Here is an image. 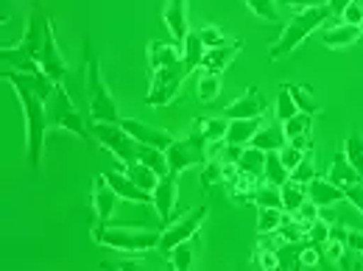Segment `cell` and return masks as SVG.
Here are the masks:
<instances>
[{
    "label": "cell",
    "instance_id": "obj_1",
    "mask_svg": "<svg viewBox=\"0 0 363 271\" xmlns=\"http://www.w3.org/2000/svg\"><path fill=\"white\" fill-rule=\"evenodd\" d=\"M3 79L14 87V95L23 104L26 112V145H28V165L37 171L43 165V148L48 135V101L37 92V73H20V70H6Z\"/></svg>",
    "mask_w": 363,
    "mask_h": 271
},
{
    "label": "cell",
    "instance_id": "obj_2",
    "mask_svg": "<svg viewBox=\"0 0 363 271\" xmlns=\"http://www.w3.org/2000/svg\"><path fill=\"white\" fill-rule=\"evenodd\" d=\"M48 11L43 3L34 6V14L28 20V31L23 37V43L9 45L0 50V62L6 70H20V73H40V53H43V43H45V28H48Z\"/></svg>",
    "mask_w": 363,
    "mask_h": 271
},
{
    "label": "cell",
    "instance_id": "obj_3",
    "mask_svg": "<svg viewBox=\"0 0 363 271\" xmlns=\"http://www.w3.org/2000/svg\"><path fill=\"white\" fill-rule=\"evenodd\" d=\"M330 17H333V11H330V6H327V3L313 6V9H305V11H296V17L282 28L279 40L272 45L269 56H272L274 62H277V59H285L288 53H294L296 48L302 45V43H305L316 28H321Z\"/></svg>",
    "mask_w": 363,
    "mask_h": 271
},
{
    "label": "cell",
    "instance_id": "obj_4",
    "mask_svg": "<svg viewBox=\"0 0 363 271\" xmlns=\"http://www.w3.org/2000/svg\"><path fill=\"white\" fill-rule=\"evenodd\" d=\"M84 87H87V101H90V118H92V121H104V123H121V109H118V101L112 98V92L106 90V84H104V79H101L98 59H92V53H87Z\"/></svg>",
    "mask_w": 363,
    "mask_h": 271
},
{
    "label": "cell",
    "instance_id": "obj_5",
    "mask_svg": "<svg viewBox=\"0 0 363 271\" xmlns=\"http://www.w3.org/2000/svg\"><path fill=\"white\" fill-rule=\"evenodd\" d=\"M160 235L157 229H129V226H95L92 238L101 246L118 249V252H148L154 246H160Z\"/></svg>",
    "mask_w": 363,
    "mask_h": 271
},
{
    "label": "cell",
    "instance_id": "obj_6",
    "mask_svg": "<svg viewBox=\"0 0 363 271\" xmlns=\"http://www.w3.org/2000/svg\"><path fill=\"white\" fill-rule=\"evenodd\" d=\"M190 73H193V67L184 59L148 73L151 84H148V92H145V104L148 106H168L171 101H177V95L182 92V84H184V79Z\"/></svg>",
    "mask_w": 363,
    "mask_h": 271
},
{
    "label": "cell",
    "instance_id": "obj_7",
    "mask_svg": "<svg viewBox=\"0 0 363 271\" xmlns=\"http://www.w3.org/2000/svg\"><path fill=\"white\" fill-rule=\"evenodd\" d=\"M207 145H210V143H207L204 132L199 129V123H193L190 135L184 137V140H174L171 148L165 151V157H168V171L179 177L182 171H187V168H193V165H199V168L207 165V160H210Z\"/></svg>",
    "mask_w": 363,
    "mask_h": 271
},
{
    "label": "cell",
    "instance_id": "obj_8",
    "mask_svg": "<svg viewBox=\"0 0 363 271\" xmlns=\"http://www.w3.org/2000/svg\"><path fill=\"white\" fill-rule=\"evenodd\" d=\"M92 135L95 140L115 157L121 160V165H132L137 162V154H140V143L129 135L121 123H104V121H92Z\"/></svg>",
    "mask_w": 363,
    "mask_h": 271
},
{
    "label": "cell",
    "instance_id": "obj_9",
    "mask_svg": "<svg viewBox=\"0 0 363 271\" xmlns=\"http://www.w3.org/2000/svg\"><path fill=\"white\" fill-rule=\"evenodd\" d=\"M48 129H50V132H53V129H67V132H73V135L82 137V140H90L87 126H84V121H82L76 104L70 101L65 84H56L53 98L48 101Z\"/></svg>",
    "mask_w": 363,
    "mask_h": 271
},
{
    "label": "cell",
    "instance_id": "obj_10",
    "mask_svg": "<svg viewBox=\"0 0 363 271\" xmlns=\"http://www.w3.org/2000/svg\"><path fill=\"white\" fill-rule=\"evenodd\" d=\"M204 219H207V207L199 204V207L190 210L187 216H182V219H177V221L165 224V232L160 235V246H157V249H162V252L168 255L174 246H179V243H184V240L196 238L199 229H201V224H204Z\"/></svg>",
    "mask_w": 363,
    "mask_h": 271
},
{
    "label": "cell",
    "instance_id": "obj_11",
    "mask_svg": "<svg viewBox=\"0 0 363 271\" xmlns=\"http://www.w3.org/2000/svg\"><path fill=\"white\" fill-rule=\"evenodd\" d=\"M121 196L115 193V187L106 182V177H95L92 182V204H95V216H98V226H106L112 224L118 207H121Z\"/></svg>",
    "mask_w": 363,
    "mask_h": 271
},
{
    "label": "cell",
    "instance_id": "obj_12",
    "mask_svg": "<svg viewBox=\"0 0 363 271\" xmlns=\"http://www.w3.org/2000/svg\"><path fill=\"white\" fill-rule=\"evenodd\" d=\"M40 65H43V73L50 76L56 84H62L67 79V62L62 56V50L56 45V31H53V20H48L45 28V43H43V53H40Z\"/></svg>",
    "mask_w": 363,
    "mask_h": 271
},
{
    "label": "cell",
    "instance_id": "obj_13",
    "mask_svg": "<svg viewBox=\"0 0 363 271\" xmlns=\"http://www.w3.org/2000/svg\"><path fill=\"white\" fill-rule=\"evenodd\" d=\"M177 179H179L177 174H165V177H160V184L154 187V210L162 224H171L174 213H177V196H179Z\"/></svg>",
    "mask_w": 363,
    "mask_h": 271
},
{
    "label": "cell",
    "instance_id": "obj_14",
    "mask_svg": "<svg viewBox=\"0 0 363 271\" xmlns=\"http://www.w3.org/2000/svg\"><path fill=\"white\" fill-rule=\"evenodd\" d=\"M266 106H269V101H266L263 92L257 90V87H246L243 95L238 101H232L227 109H224V115H227L229 121H238V118H263Z\"/></svg>",
    "mask_w": 363,
    "mask_h": 271
},
{
    "label": "cell",
    "instance_id": "obj_15",
    "mask_svg": "<svg viewBox=\"0 0 363 271\" xmlns=\"http://www.w3.org/2000/svg\"><path fill=\"white\" fill-rule=\"evenodd\" d=\"M104 177H106V182L115 187V193H118L123 201L137 204V207H143V204H154V193L143 190L126 171H109V174H104Z\"/></svg>",
    "mask_w": 363,
    "mask_h": 271
},
{
    "label": "cell",
    "instance_id": "obj_16",
    "mask_svg": "<svg viewBox=\"0 0 363 271\" xmlns=\"http://www.w3.org/2000/svg\"><path fill=\"white\" fill-rule=\"evenodd\" d=\"M121 126L135 137L137 143H143V145H154V148L168 151V148H171V143H174V135H171L168 129H157V126L140 123V121H132V118H121Z\"/></svg>",
    "mask_w": 363,
    "mask_h": 271
},
{
    "label": "cell",
    "instance_id": "obj_17",
    "mask_svg": "<svg viewBox=\"0 0 363 271\" xmlns=\"http://www.w3.org/2000/svg\"><path fill=\"white\" fill-rule=\"evenodd\" d=\"M243 50V40H229L227 45L218 48H207L204 50V59H201V70L204 73H224L229 65L238 59V53Z\"/></svg>",
    "mask_w": 363,
    "mask_h": 271
},
{
    "label": "cell",
    "instance_id": "obj_18",
    "mask_svg": "<svg viewBox=\"0 0 363 271\" xmlns=\"http://www.w3.org/2000/svg\"><path fill=\"white\" fill-rule=\"evenodd\" d=\"M162 20H165V26H168L174 43L182 45L184 37L190 34V26H187V0H165Z\"/></svg>",
    "mask_w": 363,
    "mask_h": 271
},
{
    "label": "cell",
    "instance_id": "obj_19",
    "mask_svg": "<svg viewBox=\"0 0 363 271\" xmlns=\"http://www.w3.org/2000/svg\"><path fill=\"white\" fill-rule=\"evenodd\" d=\"M308 199L316 201L318 207H333V204H338V201H347L344 187L333 184L327 177H313V179L308 182Z\"/></svg>",
    "mask_w": 363,
    "mask_h": 271
},
{
    "label": "cell",
    "instance_id": "obj_20",
    "mask_svg": "<svg viewBox=\"0 0 363 271\" xmlns=\"http://www.w3.org/2000/svg\"><path fill=\"white\" fill-rule=\"evenodd\" d=\"M327 179L333 182V184H338V187H350V184L361 182L363 174L350 162V157H347L344 151H335V154H333V162H330V168H327Z\"/></svg>",
    "mask_w": 363,
    "mask_h": 271
},
{
    "label": "cell",
    "instance_id": "obj_21",
    "mask_svg": "<svg viewBox=\"0 0 363 271\" xmlns=\"http://www.w3.org/2000/svg\"><path fill=\"white\" fill-rule=\"evenodd\" d=\"M361 37V28L358 26H352V23H338V26H327L324 31H321V43L327 48H347L352 45L355 40Z\"/></svg>",
    "mask_w": 363,
    "mask_h": 271
},
{
    "label": "cell",
    "instance_id": "obj_22",
    "mask_svg": "<svg viewBox=\"0 0 363 271\" xmlns=\"http://www.w3.org/2000/svg\"><path fill=\"white\" fill-rule=\"evenodd\" d=\"M182 59V50L177 43H148V73L174 65Z\"/></svg>",
    "mask_w": 363,
    "mask_h": 271
},
{
    "label": "cell",
    "instance_id": "obj_23",
    "mask_svg": "<svg viewBox=\"0 0 363 271\" xmlns=\"http://www.w3.org/2000/svg\"><path fill=\"white\" fill-rule=\"evenodd\" d=\"M263 126V118H238L229 121L227 140L224 143H235V145H249L252 137L257 135V129Z\"/></svg>",
    "mask_w": 363,
    "mask_h": 271
},
{
    "label": "cell",
    "instance_id": "obj_24",
    "mask_svg": "<svg viewBox=\"0 0 363 271\" xmlns=\"http://www.w3.org/2000/svg\"><path fill=\"white\" fill-rule=\"evenodd\" d=\"M257 184H260V177H252V174H243V171H238V177H235L232 182H227L229 196H232L235 201H240V204L255 201V190H257Z\"/></svg>",
    "mask_w": 363,
    "mask_h": 271
},
{
    "label": "cell",
    "instance_id": "obj_25",
    "mask_svg": "<svg viewBox=\"0 0 363 271\" xmlns=\"http://www.w3.org/2000/svg\"><path fill=\"white\" fill-rule=\"evenodd\" d=\"M238 171L263 179V171H266V151H260V148H255V145H243V151H240V157H238Z\"/></svg>",
    "mask_w": 363,
    "mask_h": 271
},
{
    "label": "cell",
    "instance_id": "obj_26",
    "mask_svg": "<svg viewBox=\"0 0 363 271\" xmlns=\"http://www.w3.org/2000/svg\"><path fill=\"white\" fill-rule=\"evenodd\" d=\"M285 143H288V137L282 132V126H279V129H277V126H260L249 145H255V148H260V151H279Z\"/></svg>",
    "mask_w": 363,
    "mask_h": 271
},
{
    "label": "cell",
    "instance_id": "obj_27",
    "mask_svg": "<svg viewBox=\"0 0 363 271\" xmlns=\"http://www.w3.org/2000/svg\"><path fill=\"white\" fill-rule=\"evenodd\" d=\"M279 193H282V210L285 213H296L302 207V201L308 199V184L288 179L285 184H279Z\"/></svg>",
    "mask_w": 363,
    "mask_h": 271
},
{
    "label": "cell",
    "instance_id": "obj_28",
    "mask_svg": "<svg viewBox=\"0 0 363 271\" xmlns=\"http://www.w3.org/2000/svg\"><path fill=\"white\" fill-rule=\"evenodd\" d=\"M137 160H140L143 165H148L157 177L171 174V171H168V157H165L162 148H154V145H143V143H140V154H137Z\"/></svg>",
    "mask_w": 363,
    "mask_h": 271
},
{
    "label": "cell",
    "instance_id": "obj_29",
    "mask_svg": "<svg viewBox=\"0 0 363 271\" xmlns=\"http://www.w3.org/2000/svg\"><path fill=\"white\" fill-rule=\"evenodd\" d=\"M311 126H313V115L296 112L294 118H288L282 123V132H285L288 140H311Z\"/></svg>",
    "mask_w": 363,
    "mask_h": 271
},
{
    "label": "cell",
    "instance_id": "obj_30",
    "mask_svg": "<svg viewBox=\"0 0 363 271\" xmlns=\"http://www.w3.org/2000/svg\"><path fill=\"white\" fill-rule=\"evenodd\" d=\"M204 50L207 45L201 43V37H199V31H190L187 37H184V43H182V59L196 70V67H201V59H204Z\"/></svg>",
    "mask_w": 363,
    "mask_h": 271
},
{
    "label": "cell",
    "instance_id": "obj_31",
    "mask_svg": "<svg viewBox=\"0 0 363 271\" xmlns=\"http://www.w3.org/2000/svg\"><path fill=\"white\" fill-rule=\"evenodd\" d=\"M221 92V76L218 73H199V82H196V95L201 104H213Z\"/></svg>",
    "mask_w": 363,
    "mask_h": 271
},
{
    "label": "cell",
    "instance_id": "obj_32",
    "mask_svg": "<svg viewBox=\"0 0 363 271\" xmlns=\"http://www.w3.org/2000/svg\"><path fill=\"white\" fill-rule=\"evenodd\" d=\"M263 179L274 182V184H285L291 179V171L285 168L279 151H266V171H263Z\"/></svg>",
    "mask_w": 363,
    "mask_h": 271
},
{
    "label": "cell",
    "instance_id": "obj_33",
    "mask_svg": "<svg viewBox=\"0 0 363 271\" xmlns=\"http://www.w3.org/2000/svg\"><path fill=\"white\" fill-rule=\"evenodd\" d=\"M199 123V129L204 132L207 137V143L213 145V143H221V140H227V129H229V118H199L196 121Z\"/></svg>",
    "mask_w": 363,
    "mask_h": 271
},
{
    "label": "cell",
    "instance_id": "obj_34",
    "mask_svg": "<svg viewBox=\"0 0 363 271\" xmlns=\"http://www.w3.org/2000/svg\"><path fill=\"white\" fill-rule=\"evenodd\" d=\"M123 171H126V174H129V177H132L140 187H143V190H148V193H154V187L160 184V177H157V174H154L148 165H143L140 160H137V162H132V165H126Z\"/></svg>",
    "mask_w": 363,
    "mask_h": 271
},
{
    "label": "cell",
    "instance_id": "obj_35",
    "mask_svg": "<svg viewBox=\"0 0 363 271\" xmlns=\"http://www.w3.org/2000/svg\"><path fill=\"white\" fill-rule=\"evenodd\" d=\"M255 204H257V207H279V210H282L279 184H274V182H260L257 190H255Z\"/></svg>",
    "mask_w": 363,
    "mask_h": 271
},
{
    "label": "cell",
    "instance_id": "obj_36",
    "mask_svg": "<svg viewBox=\"0 0 363 271\" xmlns=\"http://www.w3.org/2000/svg\"><path fill=\"white\" fill-rule=\"evenodd\" d=\"M216 182H227V162L224 160H207V165H201V190L213 187Z\"/></svg>",
    "mask_w": 363,
    "mask_h": 271
},
{
    "label": "cell",
    "instance_id": "obj_37",
    "mask_svg": "<svg viewBox=\"0 0 363 271\" xmlns=\"http://www.w3.org/2000/svg\"><path fill=\"white\" fill-rule=\"evenodd\" d=\"M288 90H291V95H294V101H296L299 112L316 115V112H318V101L313 98L311 87H305V84H288Z\"/></svg>",
    "mask_w": 363,
    "mask_h": 271
},
{
    "label": "cell",
    "instance_id": "obj_38",
    "mask_svg": "<svg viewBox=\"0 0 363 271\" xmlns=\"http://www.w3.org/2000/svg\"><path fill=\"white\" fill-rule=\"evenodd\" d=\"M296 112H299V106H296L294 95L288 90V84H279V95H277V118H279V123H285V121L294 118Z\"/></svg>",
    "mask_w": 363,
    "mask_h": 271
},
{
    "label": "cell",
    "instance_id": "obj_39",
    "mask_svg": "<svg viewBox=\"0 0 363 271\" xmlns=\"http://www.w3.org/2000/svg\"><path fill=\"white\" fill-rule=\"evenodd\" d=\"M193 240L196 238H190V240H184L179 246H174L168 255H171V269H190L193 266Z\"/></svg>",
    "mask_w": 363,
    "mask_h": 271
},
{
    "label": "cell",
    "instance_id": "obj_40",
    "mask_svg": "<svg viewBox=\"0 0 363 271\" xmlns=\"http://www.w3.org/2000/svg\"><path fill=\"white\" fill-rule=\"evenodd\" d=\"M344 154L350 157V162L363 174V132H352L344 143Z\"/></svg>",
    "mask_w": 363,
    "mask_h": 271
},
{
    "label": "cell",
    "instance_id": "obj_41",
    "mask_svg": "<svg viewBox=\"0 0 363 271\" xmlns=\"http://www.w3.org/2000/svg\"><path fill=\"white\" fill-rule=\"evenodd\" d=\"M305 243H294V240H285L277 255H279V269H296L299 266V252H302Z\"/></svg>",
    "mask_w": 363,
    "mask_h": 271
},
{
    "label": "cell",
    "instance_id": "obj_42",
    "mask_svg": "<svg viewBox=\"0 0 363 271\" xmlns=\"http://www.w3.org/2000/svg\"><path fill=\"white\" fill-rule=\"evenodd\" d=\"M282 213L279 207H260V216H257V232H277V226L282 221Z\"/></svg>",
    "mask_w": 363,
    "mask_h": 271
},
{
    "label": "cell",
    "instance_id": "obj_43",
    "mask_svg": "<svg viewBox=\"0 0 363 271\" xmlns=\"http://www.w3.org/2000/svg\"><path fill=\"white\" fill-rule=\"evenodd\" d=\"M246 6L252 9V14H257V17L266 20V23H277V20H279L274 0H246Z\"/></svg>",
    "mask_w": 363,
    "mask_h": 271
},
{
    "label": "cell",
    "instance_id": "obj_44",
    "mask_svg": "<svg viewBox=\"0 0 363 271\" xmlns=\"http://www.w3.org/2000/svg\"><path fill=\"white\" fill-rule=\"evenodd\" d=\"M305 154H308V148H299L296 143H285V145L279 148V157H282V162H285L288 171H294V168L302 162Z\"/></svg>",
    "mask_w": 363,
    "mask_h": 271
},
{
    "label": "cell",
    "instance_id": "obj_45",
    "mask_svg": "<svg viewBox=\"0 0 363 271\" xmlns=\"http://www.w3.org/2000/svg\"><path fill=\"white\" fill-rule=\"evenodd\" d=\"M199 37H201V43L207 48H218V45H227L229 37L218 28V26H213V23H207L201 31H199Z\"/></svg>",
    "mask_w": 363,
    "mask_h": 271
},
{
    "label": "cell",
    "instance_id": "obj_46",
    "mask_svg": "<svg viewBox=\"0 0 363 271\" xmlns=\"http://www.w3.org/2000/svg\"><path fill=\"white\" fill-rule=\"evenodd\" d=\"M327 238H330V221L318 216L316 221L311 224V229H308V243H316V246H324V243H327Z\"/></svg>",
    "mask_w": 363,
    "mask_h": 271
},
{
    "label": "cell",
    "instance_id": "obj_47",
    "mask_svg": "<svg viewBox=\"0 0 363 271\" xmlns=\"http://www.w3.org/2000/svg\"><path fill=\"white\" fill-rule=\"evenodd\" d=\"M313 177H316V174H313V157H311V151H308V154L302 157V162H299V165L291 171V179L299 182V184H308Z\"/></svg>",
    "mask_w": 363,
    "mask_h": 271
},
{
    "label": "cell",
    "instance_id": "obj_48",
    "mask_svg": "<svg viewBox=\"0 0 363 271\" xmlns=\"http://www.w3.org/2000/svg\"><path fill=\"white\" fill-rule=\"evenodd\" d=\"M318 260H321V249H318L316 243H308L305 240V246L299 252V266L302 269H313V266H318Z\"/></svg>",
    "mask_w": 363,
    "mask_h": 271
},
{
    "label": "cell",
    "instance_id": "obj_49",
    "mask_svg": "<svg viewBox=\"0 0 363 271\" xmlns=\"http://www.w3.org/2000/svg\"><path fill=\"white\" fill-rule=\"evenodd\" d=\"M344 196H347V201H350L358 213H363V179L355 182V184H350V187H344Z\"/></svg>",
    "mask_w": 363,
    "mask_h": 271
},
{
    "label": "cell",
    "instance_id": "obj_50",
    "mask_svg": "<svg viewBox=\"0 0 363 271\" xmlns=\"http://www.w3.org/2000/svg\"><path fill=\"white\" fill-rule=\"evenodd\" d=\"M282 243H285V238L279 232H260V238H257V246L260 249H272V252H277Z\"/></svg>",
    "mask_w": 363,
    "mask_h": 271
},
{
    "label": "cell",
    "instance_id": "obj_51",
    "mask_svg": "<svg viewBox=\"0 0 363 271\" xmlns=\"http://www.w3.org/2000/svg\"><path fill=\"white\" fill-rule=\"evenodd\" d=\"M341 20H344V23H352V26H361V20H363V6L358 3V0H352V3H350V6L344 9Z\"/></svg>",
    "mask_w": 363,
    "mask_h": 271
},
{
    "label": "cell",
    "instance_id": "obj_52",
    "mask_svg": "<svg viewBox=\"0 0 363 271\" xmlns=\"http://www.w3.org/2000/svg\"><path fill=\"white\" fill-rule=\"evenodd\" d=\"M257 266L260 269H279V255L272 249H257Z\"/></svg>",
    "mask_w": 363,
    "mask_h": 271
},
{
    "label": "cell",
    "instance_id": "obj_53",
    "mask_svg": "<svg viewBox=\"0 0 363 271\" xmlns=\"http://www.w3.org/2000/svg\"><path fill=\"white\" fill-rule=\"evenodd\" d=\"M347 249L350 252H363V229H347Z\"/></svg>",
    "mask_w": 363,
    "mask_h": 271
},
{
    "label": "cell",
    "instance_id": "obj_54",
    "mask_svg": "<svg viewBox=\"0 0 363 271\" xmlns=\"http://www.w3.org/2000/svg\"><path fill=\"white\" fill-rule=\"evenodd\" d=\"M327 0H282V6L294 9V11H305V9H313V6H321Z\"/></svg>",
    "mask_w": 363,
    "mask_h": 271
},
{
    "label": "cell",
    "instance_id": "obj_55",
    "mask_svg": "<svg viewBox=\"0 0 363 271\" xmlns=\"http://www.w3.org/2000/svg\"><path fill=\"white\" fill-rule=\"evenodd\" d=\"M350 3H352V0H327V6H330L333 14H344V9H347Z\"/></svg>",
    "mask_w": 363,
    "mask_h": 271
},
{
    "label": "cell",
    "instance_id": "obj_56",
    "mask_svg": "<svg viewBox=\"0 0 363 271\" xmlns=\"http://www.w3.org/2000/svg\"><path fill=\"white\" fill-rule=\"evenodd\" d=\"M358 28H361V37H363V20H361V26H358Z\"/></svg>",
    "mask_w": 363,
    "mask_h": 271
},
{
    "label": "cell",
    "instance_id": "obj_57",
    "mask_svg": "<svg viewBox=\"0 0 363 271\" xmlns=\"http://www.w3.org/2000/svg\"><path fill=\"white\" fill-rule=\"evenodd\" d=\"M361 260H363V252H361Z\"/></svg>",
    "mask_w": 363,
    "mask_h": 271
}]
</instances>
